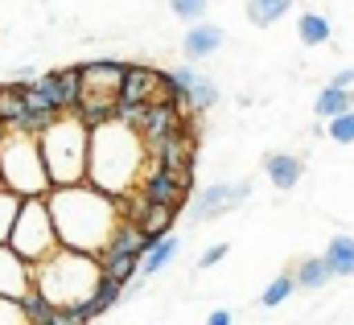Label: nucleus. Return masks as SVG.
<instances>
[{"instance_id":"obj_1","label":"nucleus","mask_w":354,"mask_h":325,"mask_svg":"<svg viewBox=\"0 0 354 325\" xmlns=\"http://www.w3.org/2000/svg\"><path fill=\"white\" fill-rule=\"evenodd\" d=\"M46 206H50L58 243L75 247V251H91V255H99V251L107 247V239L115 235V227H120V219H124L120 198H111L107 189H99V185H91V181L50 185Z\"/></svg>"},{"instance_id":"obj_2","label":"nucleus","mask_w":354,"mask_h":325,"mask_svg":"<svg viewBox=\"0 0 354 325\" xmlns=\"http://www.w3.org/2000/svg\"><path fill=\"white\" fill-rule=\"evenodd\" d=\"M149 161V149L140 140V132L132 124H124L120 115L103 120L91 128V145H87V181L107 189L111 198L132 194L140 169Z\"/></svg>"},{"instance_id":"obj_3","label":"nucleus","mask_w":354,"mask_h":325,"mask_svg":"<svg viewBox=\"0 0 354 325\" xmlns=\"http://www.w3.org/2000/svg\"><path fill=\"white\" fill-rule=\"evenodd\" d=\"M99 276H103L99 255H91V251H75V247H62V243L54 247L46 259L33 263V284H37L58 309H66V305H83L91 292H95Z\"/></svg>"},{"instance_id":"obj_4","label":"nucleus","mask_w":354,"mask_h":325,"mask_svg":"<svg viewBox=\"0 0 354 325\" xmlns=\"http://www.w3.org/2000/svg\"><path fill=\"white\" fill-rule=\"evenodd\" d=\"M41 161L54 185H71V181H87V145H91V128L75 115V111H58L41 132Z\"/></svg>"},{"instance_id":"obj_5","label":"nucleus","mask_w":354,"mask_h":325,"mask_svg":"<svg viewBox=\"0 0 354 325\" xmlns=\"http://www.w3.org/2000/svg\"><path fill=\"white\" fill-rule=\"evenodd\" d=\"M0 185L12 189V194H21V198L50 194L54 181L46 173V161H41L37 132L4 124V132H0Z\"/></svg>"},{"instance_id":"obj_6","label":"nucleus","mask_w":354,"mask_h":325,"mask_svg":"<svg viewBox=\"0 0 354 325\" xmlns=\"http://www.w3.org/2000/svg\"><path fill=\"white\" fill-rule=\"evenodd\" d=\"M8 247H12L17 255H25L29 263L46 259V255L58 247V231H54V219H50L46 194L21 198V210H17L12 231H8Z\"/></svg>"},{"instance_id":"obj_7","label":"nucleus","mask_w":354,"mask_h":325,"mask_svg":"<svg viewBox=\"0 0 354 325\" xmlns=\"http://www.w3.org/2000/svg\"><path fill=\"white\" fill-rule=\"evenodd\" d=\"M252 198V181H214L206 189H198L194 206H189V223H210L235 206H243Z\"/></svg>"},{"instance_id":"obj_8","label":"nucleus","mask_w":354,"mask_h":325,"mask_svg":"<svg viewBox=\"0 0 354 325\" xmlns=\"http://www.w3.org/2000/svg\"><path fill=\"white\" fill-rule=\"evenodd\" d=\"M33 288V263L25 255H17L8 243H0V292L21 301Z\"/></svg>"},{"instance_id":"obj_9","label":"nucleus","mask_w":354,"mask_h":325,"mask_svg":"<svg viewBox=\"0 0 354 325\" xmlns=\"http://www.w3.org/2000/svg\"><path fill=\"white\" fill-rule=\"evenodd\" d=\"M161 99V75L149 71V66H128L120 91H115V103H157Z\"/></svg>"},{"instance_id":"obj_10","label":"nucleus","mask_w":354,"mask_h":325,"mask_svg":"<svg viewBox=\"0 0 354 325\" xmlns=\"http://www.w3.org/2000/svg\"><path fill=\"white\" fill-rule=\"evenodd\" d=\"M33 86H41L58 111H75L79 107V95H83V79H79V66L75 71H54V75H33Z\"/></svg>"},{"instance_id":"obj_11","label":"nucleus","mask_w":354,"mask_h":325,"mask_svg":"<svg viewBox=\"0 0 354 325\" xmlns=\"http://www.w3.org/2000/svg\"><path fill=\"white\" fill-rule=\"evenodd\" d=\"M140 194L149 198V202H165V206H185L189 202V194L194 189H185V185H177V177L169 169H161V165H153L149 173H145V181H140Z\"/></svg>"},{"instance_id":"obj_12","label":"nucleus","mask_w":354,"mask_h":325,"mask_svg":"<svg viewBox=\"0 0 354 325\" xmlns=\"http://www.w3.org/2000/svg\"><path fill=\"white\" fill-rule=\"evenodd\" d=\"M218 46H223V29H218V25H210V21H189V33H185V41H181L185 62L214 58V54H218Z\"/></svg>"},{"instance_id":"obj_13","label":"nucleus","mask_w":354,"mask_h":325,"mask_svg":"<svg viewBox=\"0 0 354 325\" xmlns=\"http://www.w3.org/2000/svg\"><path fill=\"white\" fill-rule=\"evenodd\" d=\"M124 62H107V58H99V62H83L79 66V79H83V91H107V95H115L120 91V79H124Z\"/></svg>"},{"instance_id":"obj_14","label":"nucleus","mask_w":354,"mask_h":325,"mask_svg":"<svg viewBox=\"0 0 354 325\" xmlns=\"http://www.w3.org/2000/svg\"><path fill=\"white\" fill-rule=\"evenodd\" d=\"M264 173H268V181H272L276 189H297L305 165H301V157H292V153H268L264 157Z\"/></svg>"},{"instance_id":"obj_15","label":"nucleus","mask_w":354,"mask_h":325,"mask_svg":"<svg viewBox=\"0 0 354 325\" xmlns=\"http://www.w3.org/2000/svg\"><path fill=\"white\" fill-rule=\"evenodd\" d=\"M177 223V206H165V202H145V214L136 219V227L149 235V239H161L169 235Z\"/></svg>"},{"instance_id":"obj_16","label":"nucleus","mask_w":354,"mask_h":325,"mask_svg":"<svg viewBox=\"0 0 354 325\" xmlns=\"http://www.w3.org/2000/svg\"><path fill=\"white\" fill-rule=\"evenodd\" d=\"M177 251H181V243H177L174 235H161V239H153V247L140 255V276L149 280V276L165 272V268H169V263L177 259Z\"/></svg>"},{"instance_id":"obj_17","label":"nucleus","mask_w":354,"mask_h":325,"mask_svg":"<svg viewBox=\"0 0 354 325\" xmlns=\"http://www.w3.org/2000/svg\"><path fill=\"white\" fill-rule=\"evenodd\" d=\"M21 309H25V322L29 325H58V305H54L37 284L21 297Z\"/></svg>"},{"instance_id":"obj_18","label":"nucleus","mask_w":354,"mask_h":325,"mask_svg":"<svg viewBox=\"0 0 354 325\" xmlns=\"http://www.w3.org/2000/svg\"><path fill=\"white\" fill-rule=\"evenodd\" d=\"M297 37H301V46H326V41L334 37V25H330L326 12H301Z\"/></svg>"},{"instance_id":"obj_19","label":"nucleus","mask_w":354,"mask_h":325,"mask_svg":"<svg viewBox=\"0 0 354 325\" xmlns=\"http://www.w3.org/2000/svg\"><path fill=\"white\" fill-rule=\"evenodd\" d=\"M326 263L334 276H354V239L351 235H338L326 243Z\"/></svg>"},{"instance_id":"obj_20","label":"nucleus","mask_w":354,"mask_h":325,"mask_svg":"<svg viewBox=\"0 0 354 325\" xmlns=\"http://www.w3.org/2000/svg\"><path fill=\"white\" fill-rule=\"evenodd\" d=\"M326 280H334V272H330V263H326V255H309V259H301V268H297V288H326Z\"/></svg>"},{"instance_id":"obj_21","label":"nucleus","mask_w":354,"mask_h":325,"mask_svg":"<svg viewBox=\"0 0 354 325\" xmlns=\"http://www.w3.org/2000/svg\"><path fill=\"white\" fill-rule=\"evenodd\" d=\"M288 8H292V0H248V21L264 29V25H276Z\"/></svg>"},{"instance_id":"obj_22","label":"nucleus","mask_w":354,"mask_h":325,"mask_svg":"<svg viewBox=\"0 0 354 325\" xmlns=\"http://www.w3.org/2000/svg\"><path fill=\"white\" fill-rule=\"evenodd\" d=\"M99 268H103V276L128 284V280L140 272V255H99Z\"/></svg>"},{"instance_id":"obj_23","label":"nucleus","mask_w":354,"mask_h":325,"mask_svg":"<svg viewBox=\"0 0 354 325\" xmlns=\"http://www.w3.org/2000/svg\"><path fill=\"white\" fill-rule=\"evenodd\" d=\"M354 107L351 91H342V86H326L322 95H317V103H313V111H317V120H330V115H338V111H346Z\"/></svg>"},{"instance_id":"obj_24","label":"nucleus","mask_w":354,"mask_h":325,"mask_svg":"<svg viewBox=\"0 0 354 325\" xmlns=\"http://www.w3.org/2000/svg\"><path fill=\"white\" fill-rule=\"evenodd\" d=\"M21 115H25V91H21V82L0 86V124H17Z\"/></svg>"},{"instance_id":"obj_25","label":"nucleus","mask_w":354,"mask_h":325,"mask_svg":"<svg viewBox=\"0 0 354 325\" xmlns=\"http://www.w3.org/2000/svg\"><path fill=\"white\" fill-rule=\"evenodd\" d=\"M292 292H297V276H276V280H272V284L264 288L260 305H264V309H280V305H284Z\"/></svg>"},{"instance_id":"obj_26","label":"nucleus","mask_w":354,"mask_h":325,"mask_svg":"<svg viewBox=\"0 0 354 325\" xmlns=\"http://www.w3.org/2000/svg\"><path fill=\"white\" fill-rule=\"evenodd\" d=\"M17 210H21V194H12V189L0 185V243H8V231H12Z\"/></svg>"},{"instance_id":"obj_27","label":"nucleus","mask_w":354,"mask_h":325,"mask_svg":"<svg viewBox=\"0 0 354 325\" xmlns=\"http://www.w3.org/2000/svg\"><path fill=\"white\" fill-rule=\"evenodd\" d=\"M330 140L334 145H354V107H346V111H338V115H330Z\"/></svg>"},{"instance_id":"obj_28","label":"nucleus","mask_w":354,"mask_h":325,"mask_svg":"<svg viewBox=\"0 0 354 325\" xmlns=\"http://www.w3.org/2000/svg\"><path fill=\"white\" fill-rule=\"evenodd\" d=\"M206 4L210 0H169V8H174L181 21H202L206 17Z\"/></svg>"},{"instance_id":"obj_29","label":"nucleus","mask_w":354,"mask_h":325,"mask_svg":"<svg viewBox=\"0 0 354 325\" xmlns=\"http://www.w3.org/2000/svg\"><path fill=\"white\" fill-rule=\"evenodd\" d=\"M0 325H25L21 301H12V297H4V292H0Z\"/></svg>"},{"instance_id":"obj_30","label":"nucleus","mask_w":354,"mask_h":325,"mask_svg":"<svg viewBox=\"0 0 354 325\" xmlns=\"http://www.w3.org/2000/svg\"><path fill=\"white\" fill-rule=\"evenodd\" d=\"M223 255H227V243H214V247H206V251L198 255V268H214V263H218Z\"/></svg>"},{"instance_id":"obj_31","label":"nucleus","mask_w":354,"mask_h":325,"mask_svg":"<svg viewBox=\"0 0 354 325\" xmlns=\"http://www.w3.org/2000/svg\"><path fill=\"white\" fill-rule=\"evenodd\" d=\"M330 86H342V91H351V86H354V66H346V71H338V75L330 79Z\"/></svg>"},{"instance_id":"obj_32","label":"nucleus","mask_w":354,"mask_h":325,"mask_svg":"<svg viewBox=\"0 0 354 325\" xmlns=\"http://www.w3.org/2000/svg\"><path fill=\"white\" fill-rule=\"evenodd\" d=\"M231 322H235L231 309H214V313H210V325H231Z\"/></svg>"}]
</instances>
